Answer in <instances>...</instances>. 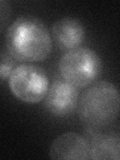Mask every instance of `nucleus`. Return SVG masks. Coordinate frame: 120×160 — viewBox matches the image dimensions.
I'll return each instance as SVG.
<instances>
[{
	"label": "nucleus",
	"mask_w": 120,
	"mask_h": 160,
	"mask_svg": "<svg viewBox=\"0 0 120 160\" xmlns=\"http://www.w3.org/2000/svg\"><path fill=\"white\" fill-rule=\"evenodd\" d=\"M5 45L10 56L20 62H41L52 51V37L40 19L21 16L8 27Z\"/></svg>",
	"instance_id": "nucleus-1"
},
{
	"label": "nucleus",
	"mask_w": 120,
	"mask_h": 160,
	"mask_svg": "<svg viewBox=\"0 0 120 160\" xmlns=\"http://www.w3.org/2000/svg\"><path fill=\"white\" fill-rule=\"evenodd\" d=\"M120 114V92L114 84L98 81L86 89L79 102V118L88 128L111 124Z\"/></svg>",
	"instance_id": "nucleus-2"
},
{
	"label": "nucleus",
	"mask_w": 120,
	"mask_h": 160,
	"mask_svg": "<svg viewBox=\"0 0 120 160\" xmlns=\"http://www.w3.org/2000/svg\"><path fill=\"white\" fill-rule=\"evenodd\" d=\"M61 77L77 88L92 85L102 71L101 58L94 50L78 47L64 53L58 63Z\"/></svg>",
	"instance_id": "nucleus-3"
},
{
	"label": "nucleus",
	"mask_w": 120,
	"mask_h": 160,
	"mask_svg": "<svg viewBox=\"0 0 120 160\" xmlns=\"http://www.w3.org/2000/svg\"><path fill=\"white\" fill-rule=\"evenodd\" d=\"M13 96L25 103L35 104L45 99L49 80L44 70L33 64H21L14 68L8 79Z\"/></svg>",
	"instance_id": "nucleus-4"
},
{
	"label": "nucleus",
	"mask_w": 120,
	"mask_h": 160,
	"mask_svg": "<svg viewBox=\"0 0 120 160\" xmlns=\"http://www.w3.org/2000/svg\"><path fill=\"white\" fill-rule=\"evenodd\" d=\"M78 88L62 80L54 81L45 96L44 105L49 113L57 117L72 114L78 105Z\"/></svg>",
	"instance_id": "nucleus-5"
},
{
	"label": "nucleus",
	"mask_w": 120,
	"mask_h": 160,
	"mask_svg": "<svg viewBox=\"0 0 120 160\" xmlns=\"http://www.w3.org/2000/svg\"><path fill=\"white\" fill-rule=\"evenodd\" d=\"M49 156L53 160H87L90 159L89 143L78 133H63L50 145Z\"/></svg>",
	"instance_id": "nucleus-6"
},
{
	"label": "nucleus",
	"mask_w": 120,
	"mask_h": 160,
	"mask_svg": "<svg viewBox=\"0 0 120 160\" xmlns=\"http://www.w3.org/2000/svg\"><path fill=\"white\" fill-rule=\"evenodd\" d=\"M51 37L60 50L67 52L81 45L85 38V28L78 19L64 17L53 23Z\"/></svg>",
	"instance_id": "nucleus-7"
},
{
	"label": "nucleus",
	"mask_w": 120,
	"mask_h": 160,
	"mask_svg": "<svg viewBox=\"0 0 120 160\" xmlns=\"http://www.w3.org/2000/svg\"><path fill=\"white\" fill-rule=\"evenodd\" d=\"M89 156L92 160H120V133H89Z\"/></svg>",
	"instance_id": "nucleus-8"
},
{
	"label": "nucleus",
	"mask_w": 120,
	"mask_h": 160,
	"mask_svg": "<svg viewBox=\"0 0 120 160\" xmlns=\"http://www.w3.org/2000/svg\"><path fill=\"white\" fill-rule=\"evenodd\" d=\"M13 68V61L8 55H5L4 53L1 54V63H0V77L2 81H5L7 78L9 79L11 75Z\"/></svg>",
	"instance_id": "nucleus-9"
},
{
	"label": "nucleus",
	"mask_w": 120,
	"mask_h": 160,
	"mask_svg": "<svg viewBox=\"0 0 120 160\" xmlns=\"http://www.w3.org/2000/svg\"><path fill=\"white\" fill-rule=\"evenodd\" d=\"M11 15V7L7 1L1 0L0 1V21H1V31H3L5 28L7 21Z\"/></svg>",
	"instance_id": "nucleus-10"
}]
</instances>
